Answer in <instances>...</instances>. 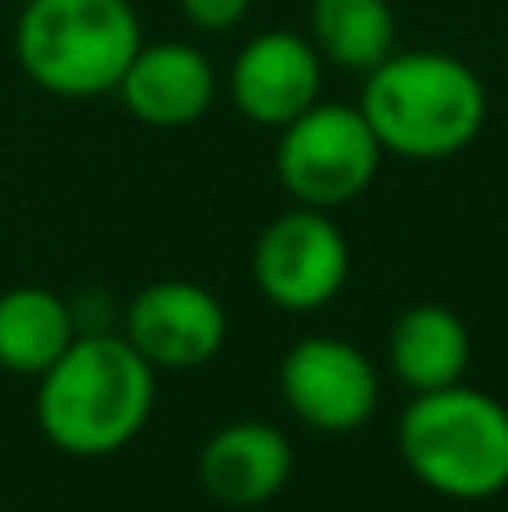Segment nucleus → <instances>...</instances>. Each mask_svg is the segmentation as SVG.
<instances>
[{
  "instance_id": "1",
  "label": "nucleus",
  "mask_w": 508,
  "mask_h": 512,
  "mask_svg": "<svg viewBox=\"0 0 508 512\" xmlns=\"http://www.w3.org/2000/svg\"><path fill=\"white\" fill-rule=\"evenodd\" d=\"M36 382L41 436L68 459H108L126 450L158 405V369L113 328L77 333Z\"/></svg>"
},
{
  "instance_id": "2",
  "label": "nucleus",
  "mask_w": 508,
  "mask_h": 512,
  "mask_svg": "<svg viewBox=\"0 0 508 512\" xmlns=\"http://www.w3.org/2000/svg\"><path fill=\"white\" fill-rule=\"evenodd\" d=\"M360 113L383 153L405 162H441L482 135L491 99L473 63L446 50H392L365 72Z\"/></svg>"
},
{
  "instance_id": "3",
  "label": "nucleus",
  "mask_w": 508,
  "mask_h": 512,
  "mask_svg": "<svg viewBox=\"0 0 508 512\" xmlns=\"http://www.w3.org/2000/svg\"><path fill=\"white\" fill-rule=\"evenodd\" d=\"M396 445L414 481L455 504H486L508 490V405L468 382L419 391L405 405Z\"/></svg>"
},
{
  "instance_id": "4",
  "label": "nucleus",
  "mask_w": 508,
  "mask_h": 512,
  "mask_svg": "<svg viewBox=\"0 0 508 512\" xmlns=\"http://www.w3.org/2000/svg\"><path fill=\"white\" fill-rule=\"evenodd\" d=\"M144 45L131 0H23L14 59L54 99H104Z\"/></svg>"
},
{
  "instance_id": "5",
  "label": "nucleus",
  "mask_w": 508,
  "mask_h": 512,
  "mask_svg": "<svg viewBox=\"0 0 508 512\" xmlns=\"http://www.w3.org/2000/svg\"><path fill=\"white\" fill-rule=\"evenodd\" d=\"M383 144L356 104H311L302 117L279 126L275 176L297 207H338L356 203L383 167Z\"/></svg>"
},
{
  "instance_id": "6",
  "label": "nucleus",
  "mask_w": 508,
  "mask_h": 512,
  "mask_svg": "<svg viewBox=\"0 0 508 512\" xmlns=\"http://www.w3.org/2000/svg\"><path fill=\"white\" fill-rule=\"evenodd\" d=\"M347 274V234L338 230L333 212H320V207L293 203L257 234V248H252V283L270 306L288 315H311L329 306L347 288Z\"/></svg>"
},
{
  "instance_id": "7",
  "label": "nucleus",
  "mask_w": 508,
  "mask_h": 512,
  "mask_svg": "<svg viewBox=\"0 0 508 512\" xmlns=\"http://www.w3.org/2000/svg\"><path fill=\"white\" fill-rule=\"evenodd\" d=\"M279 396L311 432L347 436L374 418L383 378L347 337H302L279 364Z\"/></svg>"
},
{
  "instance_id": "8",
  "label": "nucleus",
  "mask_w": 508,
  "mask_h": 512,
  "mask_svg": "<svg viewBox=\"0 0 508 512\" xmlns=\"http://www.w3.org/2000/svg\"><path fill=\"white\" fill-rule=\"evenodd\" d=\"M122 337L153 369H203L221 355L230 319L216 292L189 279H158L126 301Z\"/></svg>"
},
{
  "instance_id": "9",
  "label": "nucleus",
  "mask_w": 508,
  "mask_h": 512,
  "mask_svg": "<svg viewBox=\"0 0 508 512\" xmlns=\"http://www.w3.org/2000/svg\"><path fill=\"white\" fill-rule=\"evenodd\" d=\"M324 68L329 63L320 59L311 36L270 27V32L243 41V50L230 63L225 90H230V104L239 108V117H248L252 126H275L279 131L293 117H302L311 104H320Z\"/></svg>"
},
{
  "instance_id": "10",
  "label": "nucleus",
  "mask_w": 508,
  "mask_h": 512,
  "mask_svg": "<svg viewBox=\"0 0 508 512\" xmlns=\"http://www.w3.org/2000/svg\"><path fill=\"white\" fill-rule=\"evenodd\" d=\"M216 68L189 41H144L126 63L113 95L126 104L135 122L153 131H180L212 113L216 104Z\"/></svg>"
},
{
  "instance_id": "11",
  "label": "nucleus",
  "mask_w": 508,
  "mask_h": 512,
  "mask_svg": "<svg viewBox=\"0 0 508 512\" xmlns=\"http://www.w3.org/2000/svg\"><path fill=\"white\" fill-rule=\"evenodd\" d=\"M293 477V445L279 427L239 418L225 423L221 432L207 436L198 454V481L207 499L225 508H257L270 504Z\"/></svg>"
},
{
  "instance_id": "12",
  "label": "nucleus",
  "mask_w": 508,
  "mask_h": 512,
  "mask_svg": "<svg viewBox=\"0 0 508 512\" xmlns=\"http://www.w3.org/2000/svg\"><path fill=\"white\" fill-rule=\"evenodd\" d=\"M387 364L414 396L455 387L473 364V333L441 301H414L387 333Z\"/></svg>"
},
{
  "instance_id": "13",
  "label": "nucleus",
  "mask_w": 508,
  "mask_h": 512,
  "mask_svg": "<svg viewBox=\"0 0 508 512\" xmlns=\"http://www.w3.org/2000/svg\"><path fill=\"white\" fill-rule=\"evenodd\" d=\"M72 342H77V319L68 297L36 283L0 292V369L41 378Z\"/></svg>"
},
{
  "instance_id": "14",
  "label": "nucleus",
  "mask_w": 508,
  "mask_h": 512,
  "mask_svg": "<svg viewBox=\"0 0 508 512\" xmlns=\"http://www.w3.org/2000/svg\"><path fill=\"white\" fill-rule=\"evenodd\" d=\"M311 45L329 68L374 72L396 50V9L392 0H311Z\"/></svg>"
},
{
  "instance_id": "15",
  "label": "nucleus",
  "mask_w": 508,
  "mask_h": 512,
  "mask_svg": "<svg viewBox=\"0 0 508 512\" xmlns=\"http://www.w3.org/2000/svg\"><path fill=\"white\" fill-rule=\"evenodd\" d=\"M176 9L198 32H234L252 14V0H176Z\"/></svg>"
}]
</instances>
